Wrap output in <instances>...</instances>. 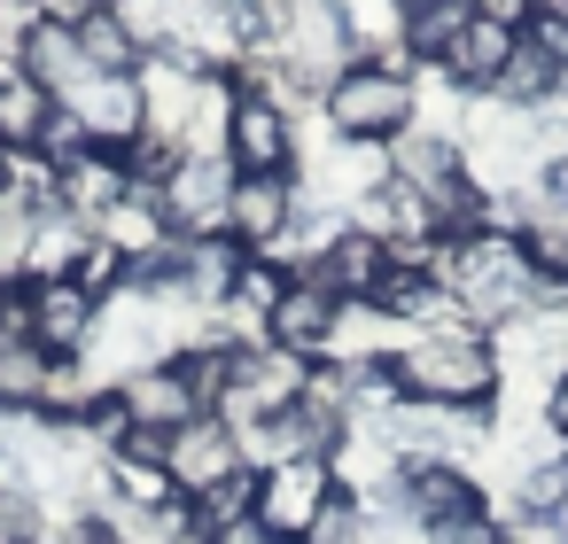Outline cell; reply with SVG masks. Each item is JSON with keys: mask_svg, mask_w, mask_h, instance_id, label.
I'll return each mask as SVG.
<instances>
[{"mask_svg": "<svg viewBox=\"0 0 568 544\" xmlns=\"http://www.w3.org/2000/svg\"><path fill=\"white\" fill-rule=\"evenodd\" d=\"M397 373V397L405 404H436V412H483L490 389H498V350L475 335V327H444L413 350L389 358Z\"/></svg>", "mask_w": 568, "mask_h": 544, "instance_id": "1", "label": "cell"}, {"mask_svg": "<svg viewBox=\"0 0 568 544\" xmlns=\"http://www.w3.org/2000/svg\"><path fill=\"white\" fill-rule=\"evenodd\" d=\"M444 257H452L444 280L459 288V304H467L475 327H506V319H521V311H537L552 296L529 273V257L514 249V234H475V242H452Z\"/></svg>", "mask_w": 568, "mask_h": 544, "instance_id": "2", "label": "cell"}, {"mask_svg": "<svg viewBox=\"0 0 568 544\" xmlns=\"http://www.w3.org/2000/svg\"><path fill=\"white\" fill-rule=\"evenodd\" d=\"M327 117H335V133L343 141H397V133H413V117H420V86L405 79V63H351L335 86H327Z\"/></svg>", "mask_w": 568, "mask_h": 544, "instance_id": "3", "label": "cell"}, {"mask_svg": "<svg viewBox=\"0 0 568 544\" xmlns=\"http://www.w3.org/2000/svg\"><path fill=\"white\" fill-rule=\"evenodd\" d=\"M234 164L226 156H180L172 164V179L156 187L164 195V226H172V242L187 234V242H211V234H226V211H234Z\"/></svg>", "mask_w": 568, "mask_h": 544, "instance_id": "4", "label": "cell"}, {"mask_svg": "<svg viewBox=\"0 0 568 544\" xmlns=\"http://www.w3.org/2000/svg\"><path fill=\"white\" fill-rule=\"evenodd\" d=\"M327 497H335V459H281L257 474V521L288 544H304V528L320 521Z\"/></svg>", "mask_w": 568, "mask_h": 544, "instance_id": "5", "label": "cell"}, {"mask_svg": "<svg viewBox=\"0 0 568 544\" xmlns=\"http://www.w3.org/2000/svg\"><path fill=\"white\" fill-rule=\"evenodd\" d=\"M164 474H172L180 497H203V490H219L226 474H242V435H234L219 412H203V420H187V428L172 435Z\"/></svg>", "mask_w": 568, "mask_h": 544, "instance_id": "6", "label": "cell"}, {"mask_svg": "<svg viewBox=\"0 0 568 544\" xmlns=\"http://www.w3.org/2000/svg\"><path fill=\"white\" fill-rule=\"evenodd\" d=\"M335 319H343V304L304 273V280H288L281 304L265 311V342L288 350V358H320V350H335Z\"/></svg>", "mask_w": 568, "mask_h": 544, "instance_id": "7", "label": "cell"}, {"mask_svg": "<svg viewBox=\"0 0 568 544\" xmlns=\"http://www.w3.org/2000/svg\"><path fill=\"white\" fill-rule=\"evenodd\" d=\"M24 296H32V342H40L48 358H79V350L94 342L102 304H94L79 280H24Z\"/></svg>", "mask_w": 568, "mask_h": 544, "instance_id": "8", "label": "cell"}, {"mask_svg": "<svg viewBox=\"0 0 568 544\" xmlns=\"http://www.w3.org/2000/svg\"><path fill=\"white\" fill-rule=\"evenodd\" d=\"M514 40H521V32H514L506 17H483V9H475V17L459 24V40L436 55V71H444L459 94H490L498 71H506V55H514Z\"/></svg>", "mask_w": 568, "mask_h": 544, "instance_id": "9", "label": "cell"}, {"mask_svg": "<svg viewBox=\"0 0 568 544\" xmlns=\"http://www.w3.org/2000/svg\"><path fill=\"white\" fill-rule=\"evenodd\" d=\"M17 63H24V79H40L55 102H71V94H87L102 71L87 63V48H79V32H63V24H48V17H32L24 24V40H17Z\"/></svg>", "mask_w": 568, "mask_h": 544, "instance_id": "10", "label": "cell"}, {"mask_svg": "<svg viewBox=\"0 0 568 544\" xmlns=\"http://www.w3.org/2000/svg\"><path fill=\"white\" fill-rule=\"evenodd\" d=\"M226 164L242 179H288V117H281V102H234Z\"/></svg>", "mask_w": 568, "mask_h": 544, "instance_id": "11", "label": "cell"}, {"mask_svg": "<svg viewBox=\"0 0 568 544\" xmlns=\"http://www.w3.org/2000/svg\"><path fill=\"white\" fill-rule=\"evenodd\" d=\"M118 404H125V428H156V435H180L187 420H203V397L187 389L180 366H149V373L118 381Z\"/></svg>", "mask_w": 568, "mask_h": 544, "instance_id": "12", "label": "cell"}, {"mask_svg": "<svg viewBox=\"0 0 568 544\" xmlns=\"http://www.w3.org/2000/svg\"><path fill=\"white\" fill-rule=\"evenodd\" d=\"M63 110L94 133V148H125V141L149 133V94H141V79H94V86L71 94Z\"/></svg>", "mask_w": 568, "mask_h": 544, "instance_id": "13", "label": "cell"}, {"mask_svg": "<svg viewBox=\"0 0 568 544\" xmlns=\"http://www.w3.org/2000/svg\"><path fill=\"white\" fill-rule=\"evenodd\" d=\"M125 195H133V172H125V156H118V148H87L79 164H63V172H55V203H63L71 218H87V226H102Z\"/></svg>", "mask_w": 568, "mask_h": 544, "instance_id": "14", "label": "cell"}, {"mask_svg": "<svg viewBox=\"0 0 568 544\" xmlns=\"http://www.w3.org/2000/svg\"><path fill=\"white\" fill-rule=\"evenodd\" d=\"M335 32L351 48V63H397L405 55V24H413V0H327Z\"/></svg>", "mask_w": 568, "mask_h": 544, "instance_id": "15", "label": "cell"}, {"mask_svg": "<svg viewBox=\"0 0 568 544\" xmlns=\"http://www.w3.org/2000/svg\"><path fill=\"white\" fill-rule=\"evenodd\" d=\"M55 110L63 102L40 79H24V63H0V148H9V156H40Z\"/></svg>", "mask_w": 568, "mask_h": 544, "instance_id": "16", "label": "cell"}, {"mask_svg": "<svg viewBox=\"0 0 568 544\" xmlns=\"http://www.w3.org/2000/svg\"><path fill=\"white\" fill-rule=\"evenodd\" d=\"M288 226H296V195H288V179H234L226 234H234L242 249H273Z\"/></svg>", "mask_w": 568, "mask_h": 544, "instance_id": "17", "label": "cell"}, {"mask_svg": "<svg viewBox=\"0 0 568 544\" xmlns=\"http://www.w3.org/2000/svg\"><path fill=\"white\" fill-rule=\"evenodd\" d=\"M358 234H374L382 249H405V242H428V195H413L405 179H374L358 195Z\"/></svg>", "mask_w": 568, "mask_h": 544, "instance_id": "18", "label": "cell"}, {"mask_svg": "<svg viewBox=\"0 0 568 544\" xmlns=\"http://www.w3.org/2000/svg\"><path fill=\"white\" fill-rule=\"evenodd\" d=\"M405 474V490H413V513H420V528H444V521H459V513H483V490L467 482V466L452 459H428V466H397Z\"/></svg>", "mask_w": 568, "mask_h": 544, "instance_id": "19", "label": "cell"}, {"mask_svg": "<svg viewBox=\"0 0 568 544\" xmlns=\"http://www.w3.org/2000/svg\"><path fill=\"white\" fill-rule=\"evenodd\" d=\"M382 156H389V179H405L413 195H436L444 179H459V141H444V133H397V141H382Z\"/></svg>", "mask_w": 568, "mask_h": 544, "instance_id": "20", "label": "cell"}, {"mask_svg": "<svg viewBox=\"0 0 568 544\" xmlns=\"http://www.w3.org/2000/svg\"><path fill=\"white\" fill-rule=\"evenodd\" d=\"M87 249H94V226H87V218H71V211H48V218L32 226L24 280H71V273L87 265Z\"/></svg>", "mask_w": 568, "mask_h": 544, "instance_id": "21", "label": "cell"}, {"mask_svg": "<svg viewBox=\"0 0 568 544\" xmlns=\"http://www.w3.org/2000/svg\"><path fill=\"white\" fill-rule=\"evenodd\" d=\"M560 79H568V71H560V63H552V55H545V48H537V40H529V32H521V40H514V55H506V71H498V86H490V94H498V102H506V110H545V102H552V94H560Z\"/></svg>", "mask_w": 568, "mask_h": 544, "instance_id": "22", "label": "cell"}, {"mask_svg": "<svg viewBox=\"0 0 568 544\" xmlns=\"http://www.w3.org/2000/svg\"><path fill=\"white\" fill-rule=\"evenodd\" d=\"M242 265H250V249H242L234 234L187 242V296H203V304H226V296H234V280H242Z\"/></svg>", "mask_w": 568, "mask_h": 544, "instance_id": "23", "label": "cell"}, {"mask_svg": "<svg viewBox=\"0 0 568 544\" xmlns=\"http://www.w3.org/2000/svg\"><path fill=\"white\" fill-rule=\"evenodd\" d=\"M79 48H87V63H94L102 79H133V71H141V48H133V32H125V17H110V9H94V17L79 24Z\"/></svg>", "mask_w": 568, "mask_h": 544, "instance_id": "24", "label": "cell"}, {"mask_svg": "<svg viewBox=\"0 0 568 544\" xmlns=\"http://www.w3.org/2000/svg\"><path fill=\"white\" fill-rule=\"evenodd\" d=\"M514 249L529 257V273H537L545 288H568V218H529V226L514 234Z\"/></svg>", "mask_w": 568, "mask_h": 544, "instance_id": "25", "label": "cell"}, {"mask_svg": "<svg viewBox=\"0 0 568 544\" xmlns=\"http://www.w3.org/2000/svg\"><path fill=\"white\" fill-rule=\"evenodd\" d=\"M32 226H40V218H24L17 203H0V288H17V280H24V257H32Z\"/></svg>", "mask_w": 568, "mask_h": 544, "instance_id": "26", "label": "cell"}, {"mask_svg": "<svg viewBox=\"0 0 568 544\" xmlns=\"http://www.w3.org/2000/svg\"><path fill=\"white\" fill-rule=\"evenodd\" d=\"M560 497H568V459H552V466H529V482H521V505L545 521V513H560Z\"/></svg>", "mask_w": 568, "mask_h": 544, "instance_id": "27", "label": "cell"}, {"mask_svg": "<svg viewBox=\"0 0 568 544\" xmlns=\"http://www.w3.org/2000/svg\"><path fill=\"white\" fill-rule=\"evenodd\" d=\"M428 544H506V521L483 505V513H459V521H444V528H428Z\"/></svg>", "mask_w": 568, "mask_h": 544, "instance_id": "28", "label": "cell"}, {"mask_svg": "<svg viewBox=\"0 0 568 544\" xmlns=\"http://www.w3.org/2000/svg\"><path fill=\"white\" fill-rule=\"evenodd\" d=\"M0 544H40V505L24 490H0Z\"/></svg>", "mask_w": 568, "mask_h": 544, "instance_id": "29", "label": "cell"}, {"mask_svg": "<svg viewBox=\"0 0 568 544\" xmlns=\"http://www.w3.org/2000/svg\"><path fill=\"white\" fill-rule=\"evenodd\" d=\"M358 544H428V528H420V521H366Z\"/></svg>", "mask_w": 568, "mask_h": 544, "instance_id": "30", "label": "cell"}, {"mask_svg": "<svg viewBox=\"0 0 568 544\" xmlns=\"http://www.w3.org/2000/svg\"><path fill=\"white\" fill-rule=\"evenodd\" d=\"M545 428L552 435H568V366L552 373V389H545Z\"/></svg>", "mask_w": 568, "mask_h": 544, "instance_id": "31", "label": "cell"}, {"mask_svg": "<svg viewBox=\"0 0 568 544\" xmlns=\"http://www.w3.org/2000/svg\"><path fill=\"white\" fill-rule=\"evenodd\" d=\"M211 544H288V536H273V528H265V521L250 513V521H234V528H219Z\"/></svg>", "mask_w": 568, "mask_h": 544, "instance_id": "32", "label": "cell"}, {"mask_svg": "<svg viewBox=\"0 0 568 544\" xmlns=\"http://www.w3.org/2000/svg\"><path fill=\"white\" fill-rule=\"evenodd\" d=\"M545 203H552V218H568V156L545 164Z\"/></svg>", "mask_w": 568, "mask_h": 544, "instance_id": "33", "label": "cell"}, {"mask_svg": "<svg viewBox=\"0 0 568 544\" xmlns=\"http://www.w3.org/2000/svg\"><path fill=\"white\" fill-rule=\"evenodd\" d=\"M9 179H17V156H9V148H0V195H9Z\"/></svg>", "mask_w": 568, "mask_h": 544, "instance_id": "34", "label": "cell"}, {"mask_svg": "<svg viewBox=\"0 0 568 544\" xmlns=\"http://www.w3.org/2000/svg\"><path fill=\"white\" fill-rule=\"evenodd\" d=\"M79 9H110V0H79Z\"/></svg>", "mask_w": 568, "mask_h": 544, "instance_id": "35", "label": "cell"}, {"mask_svg": "<svg viewBox=\"0 0 568 544\" xmlns=\"http://www.w3.org/2000/svg\"><path fill=\"white\" fill-rule=\"evenodd\" d=\"M0 296H9V288H0Z\"/></svg>", "mask_w": 568, "mask_h": 544, "instance_id": "36", "label": "cell"}]
</instances>
